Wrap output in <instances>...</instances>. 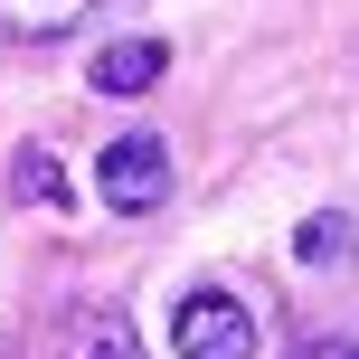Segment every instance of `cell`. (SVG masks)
I'll return each mask as SVG.
<instances>
[{
  "label": "cell",
  "instance_id": "obj_1",
  "mask_svg": "<svg viewBox=\"0 0 359 359\" xmlns=\"http://www.w3.org/2000/svg\"><path fill=\"white\" fill-rule=\"evenodd\" d=\"M170 350L180 359H255V312L236 303L227 284H198V293H180V312H170Z\"/></svg>",
  "mask_w": 359,
  "mask_h": 359
},
{
  "label": "cell",
  "instance_id": "obj_2",
  "mask_svg": "<svg viewBox=\"0 0 359 359\" xmlns=\"http://www.w3.org/2000/svg\"><path fill=\"white\" fill-rule=\"evenodd\" d=\"M95 180H104V208H114V217H151V208L170 198V151H161V133H123V142H104Z\"/></svg>",
  "mask_w": 359,
  "mask_h": 359
},
{
  "label": "cell",
  "instance_id": "obj_3",
  "mask_svg": "<svg viewBox=\"0 0 359 359\" xmlns=\"http://www.w3.org/2000/svg\"><path fill=\"white\" fill-rule=\"evenodd\" d=\"M48 359H151V350H142V331H133L114 303H86V312H67V322H57Z\"/></svg>",
  "mask_w": 359,
  "mask_h": 359
},
{
  "label": "cell",
  "instance_id": "obj_4",
  "mask_svg": "<svg viewBox=\"0 0 359 359\" xmlns=\"http://www.w3.org/2000/svg\"><path fill=\"white\" fill-rule=\"evenodd\" d=\"M161 67H170V48L161 38H114V48H95V95H142V86H161Z\"/></svg>",
  "mask_w": 359,
  "mask_h": 359
},
{
  "label": "cell",
  "instance_id": "obj_5",
  "mask_svg": "<svg viewBox=\"0 0 359 359\" xmlns=\"http://www.w3.org/2000/svg\"><path fill=\"white\" fill-rule=\"evenodd\" d=\"M95 10H114V0H0V38H67V29H86Z\"/></svg>",
  "mask_w": 359,
  "mask_h": 359
},
{
  "label": "cell",
  "instance_id": "obj_6",
  "mask_svg": "<svg viewBox=\"0 0 359 359\" xmlns=\"http://www.w3.org/2000/svg\"><path fill=\"white\" fill-rule=\"evenodd\" d=\"M10 189L29 198V208H67V170H57L38 142H19V161H10Z\"/></svg>",
  "mask_w": 359,
  "mask_h": 359
},
{
  "label": "cell",
  "instance_id": "obj_7",
  "mask_svg": "<svg viewBox=\"0 0 359 359\" xmlns=\"http://www.w3.org/2000/svg\"><path fill=\"white\" fill-rule=\"evenodd\" d=\"M341 246H350V217H341V208L303 217V236H293V255H303V265H341Z\"/></svg>",
  "mask_w": 359,
  "mask_h": 359
},
{
  "label": "cell",
  "instance_id": "obj_8",
  "mask_svg": "<svg viewBox=\"0 0 359 359\" xmlns=\"http://www.w3.org/2000/svg\"><path fill=\"white\" fill-rule=\"evenodd\" d=\"M293 359H359V331H341V341H312V350H293Z\"/></svg>",
  "mask_w": 359,
  "mask_h": 359
}]
</instances>
